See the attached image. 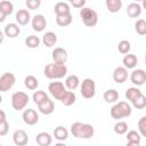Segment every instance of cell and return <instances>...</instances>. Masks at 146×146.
Here are the masks:
<instances>
[{"mask_svg":"<svg viewBox=\"0 0 146 146\" xmlns=\"http://www.w3.org/2000/svg\"><path fill=\"white\" fill-rule=\"evenodd\" d=\"M71 133L79 139H89L95 133V128L91 124L83 122H74L71 125Z\"/></svg>","mask_w":146,"mask_h":146,"instance_id":"6da1fadb","label":"cell"},{"mask_svg":"<svg viewBox=\"0 0 146 146\" xmlns=\"http://www.w3.org/2000/svg\"><path fill=\"white\" fill-rule=\"evenodd\" d=\"M43 72H44L46 78H48L50 80H58V79L64 78L67 74V67H66V65L50 63V64L46 65Z\"/></svg>","mask_w":146,"mask_h":146,"instance_id":"7a4b0ae2","label":"cell"},{"mask_svg":"<svg viewBox=\"0 0 146 146\" xmlns=\"http://www.w3.org/2000/svg\"><path fill=\"white\" fill-rule=\"evenodd\" d=\"M110 113H111V116L113 119L120 120V119L130 116L132 113V110H131L130 104H128L127 102H119L112 106Z\"/></svg>","mask_w":146,"mask_h":146,"instance_id":"3957f363","label":"cell"},{"mask_svg":"<svg viewBox=\"0 0 146 146\" xmlns=\"http://www.w3.org/2000/svg\"><path fill=\"white\" fill-rule=\"evenodd\" d=\"M80 17L83 22V24L88 27H92L98 23V14L88 7H84L80 10Z\"/></svg>","mask_w":146,"mask_h":146,"instance_id":"277c9868","label":"cell"},{"mask_svg":"<svg viewBox=\"0 0 146 146\" xmlns=\"http://www.w3.org/2000/svg\"><path fill=\"white\" fill-rule=\"evenodd\" d=\"M30 97L23 91H16L11 95V106L15 111H22L26 107Z\"/></svg>","mask_w":146,"mask_h":146,"instance_id":"5b68a950","label":"cell"},{"mask_svg":"<svg viewBox=\"0 0 146 146\" xmlns=\"http://www.w3.org/2000/svg\"><path fill=\"white\" fill-rule=\"evenodd\" d=\"M80 92H81L82 97L86 98V99L92 98L95 96V94H96V84H95V81L92 79H90V78L84 79L81 82Z\"/></svg>","mask_w":146,"mask_h":146,"instance_id":"8992f818","label":"cell"},{"mask_svg":"<svg viewBox=\"0 0 146 146\" xmlns=\"http://www.w3.org/2000/svg\"><path fill=\"white\" fill-rule=\"evenodd\" d=\"M48 90L49 92L51 94L52 97H55L56 99L60 100L63 98V96L66 94L67 89L66 87L64 86L63 82H59V81H54V82H50L49 86H48Z\"/></svg>","mask_w":146,"mask_h":146,"instance_id":"52a82bcc","label":"cell"},{"mask_svg":"<svg viewBox=\"0 0 146 146\" xmlns=\"http://www.w3.org/2000/svg\"><path fill=\"white\" fill-rule=\"evenodd\" d=\"M16 82V78L13 73L10 72H6L0 76V91L1 92H6L9 89L13 88V86Z\"/></svg>","mask_w":146,"mask_h":146,"instance_id":"ba28073f","label":"cell"},{"mask_svg":"<svg viewBox=\"0 0 146 146\" xmlns=\"http://www.w3.org/2000/svg\"><path fill=\"white\" fill-rule=\"evenodd\" d=\"M51 57H52V60L54 63L56 64H60V65H65V63L67 62L68 59V55H67V51L62 48V47H57L52 50L51 52Z\"/></svg>","mask_w":146,"mask_h":146,"instance_id":"9c48e42d","label":"cell"},{"mask_svg":"<svg viewBox=\"0 0 146 146\" xmlns=\"http://www.w3.org/2000/svg\"><path fill=\"white\" fill-rule=\"evenodd\" d=\"M22 117H23L24 123H26L27 125H34L39 121V114L33 108L24 110V112L22 114Z\"/></svg>","mask_w":146,"mask_h":146,"instance_id":"30bf717a","label":"cell"},{"mask_svg":"<svg viewBox=\"0 0 146 146\" xmlns=\"http://www.w3.org/2000/svg\"><path fill=\"white\" fill-rule=\"evenodd\" d=\"M130 81L136 86H143L146 82V72L143 68L133 70L130 74Z\"/></svg>","mask_w":146,"mask_h":146,"instance_id":"8fae6325","label":"cell"},{"mask_svg":"<svg viewBox=\"0 0 146 146\" xmlns=\"http://www.w3.org/2000/svg\"><path fill=\"white\" fill-rule=\"evenodd\" d=\"M13 141H14V144L16 146H25L29 143L27 133L24 130H22V129L16 130L13 133Z\"/></svg>","mask_w":146,"mask_h":146,"instance_id":"7c38bea8","label":"cell"},{"mask_svg":"<svg viewBox=\"0 0 146 146\" xmlns=\"http://www.w3.org/2000/svg\"><path fill=\"white\" fill-rule=\"evenodd\" d=\"M47 26V21L43 15L38 14L32 18V29L36 32H42Z\"/></svg>","mask_w":146,"mask_h":146,"instance_id":"4fadbf2b","label":"cell"},{"mask_svg":"<svg viewBox=\"0 0 146 146\" xmlns=\"http://www.w3.org/2000/svg\"><path fill=\"white\" fill-rule=\"evenodd\" d=\"M128 79V70L124 66H117L113 71V80L116 83H123Z\"/></svg>","mask_w":146,"mask_h":146,"instance_id":"5bb4252c","label":"cell"},{"mask_svg":"<svg viewBox=\"0 0 146 146\" xmlns=\"http://www.w3.org/2000/svg\"><path fill=\"white\" fill-rule=\"evenodd\" d=\"M14 11V5L11 1L3 0L0 2V22H3L6 16L10 15Z\"/></svg>","mask_w":146,"mask_h":146,"instance_id":"9a60e30c","label":"cell"},{"mask_svg":"<svg viewBox=\"0 0 146 146\" xmlns=\"http://www.w3.org/2000/svg\"><path fill=\"white\" fill-rule=\"evenodd\" d=\"M3 33L6 34V36L8 38H16L21 33V29L16 23H9L5 26L3 29Z\"/></svg>","mask_w":146,"mask_h":146,"instance_id":"2e32d148","label":"cell"},{"mask_svg":"<svg viewBox=\"0 0 146 146\" xmlns=\"http://www.w3.org/2000/svg\"><path fill=\"white\" fill-rule=\"evenodd\" d=\"M15 18H16V22L19 25H26L31 21V15H30V11L29 10H26V9H19L16 13Z\"/></svg>","mask_w":146,"mask_h":146,"instance_id":"e0dca14e","label":"cell"},{"mask_svg":"<svg viewBox=\"0 0 146 146\" xmlns=\"http://www.w3.org/2000/svg\"><path fill=\"white\" fill-rule=\"evenodd\" d=\"M127 14L131 18H136L141 14V5L138 2H130L127 7Z\"/></svg>","mask_w":146,"mask_h":146,"instance_id":"ac0fdd59","label":"cell"},{"mask_svg":"<svg viewBox=\"0 0 146 146\" xmlns=\"http://www.w3.org/2000/svg\"><path fill=\"white\" fill-rule=\"evenodd\" d=\"M38 108H39V111H40L42 114L48 115V114H51V113L54 112L55 105H54V102H52L50 98H48V99H46L44 102H42L41 104H39V105H38Z\"/></svg>","mask_w":146,"mask_h":146,"instance_id":"d6986e66","label":"cell"},{"mask_svg":"<svg viewBox=\"0 0 146 146\" xmlns=\"http://www.w3.org/2000/svg\"><path fill=\"white\" fill-rule=\"evenodd\" d=\"M35 141L39 146H49L52 143V137L48 132H39L35 137Z\"/></svg>","mask_w":146,"mask_h":146,"instance_id":"ffe728a7","label":"cell"},{"mask_svg":"<svg viewBox=\"0 0 146 146\" xmlns=\"http://www.w3.org/2000/svg\"><path fill=\"white\" fill-rule=\"evenodd\" d=\"M122 63H123V66L127 70L128 68H135L137 63H138V58L133 54H127V55H124V57L122 59Z\"/></svg>","mask_w":146,"mask_h":146,"instance_id":"44dd1931","label":"cell"},{"mask_svg":"<svg viewBox=\"0 0 146 146\" xmlns=\"http://www.w3.org/2000/svg\"><path fill=\"white\" fill-rule=\"evenodd\" d=\"M42 42H43V44H44L46 47H48V48L55 46L56 42H57V35H56V33H54V32H51V31L46 32V33L43 34V36H42Z\"/></svg>","mask_w":146,"mask_h":146,"instance_id":"7402d4cb","label":"cell"},{"mask_svg":"<svg viewBox=\"0 0 146 146\" xmlns=\"http://www.w3.org/2000/svg\"><path fill=\"white\" fill-rule=\"evenodd\" d=\"M80 86V80L78 78V75H68L66 79H65V87L70 90V91H73L75 90L78 87Z\"/></svg>","mask_w":146,"mask_h":146,"instance_id":"603a6c76","label":"cell"},{"mask_svg":"<svg viewBox=\"0 0 146 146\" xmlns=\"http://www.w3.org/2000/svg\"><path fill=\"white\" fill-rule=\"evenodd\" d=\"M54 11L56 14V16L58 15H66V14H71V9H70V6L67 2H63V1H59L55 5L54 7Z\"/></svg>","mask_w":146,"mask_h":146,"instance_id":"cb8c5ba5","label":"cell"},{"mask_svg":"<svg viewBox=\"0 0 146 146\" xmlns=\"http://www.w3.org/2000/svg\"><path fill=\"white\" fill-rule=\"evenodd\" d=\"M54 137L59 141H64L68 137V131H67L66 128H64L62 125H58L54 129Z\"/></svg>","mask_w":146,"mask_h":146,"instance_id":"d4e9b609","label":"cell"},{"mask_svg":"<svg viewBox=\"0 0 146 146\" xmlns=\"http://www.w3.org/2000/svg\"><path fill=\"white\" fill-rule=\"evenodd\" d=\"M106 8L110 13H117L120 11L121 7H122V1L121 0H106L105 2Z\"/></svg>","mask_w":146,"mask_h":146,"instance_id":"484cf974","label":"cell"},{"mask_svg":"<svg viewBox=\"0 0 146 146\" xmlns=\"http://www.w3.org/2000/svg\"><path fill=\"white\" fill-rule=\"evenodd\" d=\"M140 95H141V91L137 87H130L125 90V98L131 103L133 100H136Z\"/></svg>","mask_w":146,"mask_h":146,"instance_id":"4316f807","label":"cell"},{"mask_svg":"<svg viewBox=\"0 0 146 146\" xmlns=\"http://www.w3.org/2000/svg\"><path fill=\"white\" fill-rule=\"evenodd\" d=\"M72 21H73V18H72V15H71V14L56 16V23H57L58 26H62V27L68 26V25L72 23Z\"/></svg>","mask_w":146,"mask_h":146,"instance_id":"83f0119b","label":"cell"},{"mask_svg":"<svg viewBox=\"0 0 146 146\" xmlns=\"http://www.w3.org/2000/svg\"><path fill=\"white\" fill-rule=\"evenodd\" d=\"M103 97H104V100L107 103H115L119 99V92L115 89H107L104 92Z\"/></svg>","mask_w":146,"mask_h":146,"instance_id":"f1b7e54d","label":"cell"},{"mask_svg":"<svg viewBox=\"0 0 146 146\" xmlns=\"http://www.w3.org/2000/svg\"><path fill=\"white\" fill-rule=\"evenodd\" d=\"M76 100V95L73 92V91H66V94L63 96V98L60 99V103L65 106H71L75 103Z\"/></svg>","mask_w":146,"mask_h":146,"instance_id":"f546056e","label":"cell"},{"mask_svg":"<svg viewBox=\"0 0 146 146\" xmlns=\"http://www.w3.org/2000/svg\"><path fill=\"white\" fill-rule=\"evenodd\" d=\"M24 84L29 90H35L39 86V81L34 75H27L24 79Z\"/></svg>","mask_w":146,"mask_h":146,"instance_id":"4dcf8cb0","label":"cell"},{"mask_svg":"<svg viewBox=\"0 0 146 146\" xmlns=\"http://www.w3.org/2000/svg\"><path fill=\"white\" fill-rule=\"evenodd\" d=\"M9 130V124L6 120L5 111H0V136H5Z\"/></svg>","mask_w":146,"mask_h":146,"instance_id":"1f68e13d","label":"cell"},{"mask_svg":"<svg viewBox=\"0 0 146 146\" xmlns=\"http://www.w3.org/2000/svg\"><path fill=\"white\" fill-rule=\"evenodd\" d=\"M32 99L36 105H39L42 102H44L46 99H48V96L43 90H36V91H34V94L32 96Z\"/></svg>","mask_w":146,"mask_h":146,"instance_id":"d6a6232c","label":"cell"},{"mask_svg":"<svg viewBox=\"0 0 146 146\" xmlns=\"http://www.w3.org/2000/svg\"><path fill=\"white\" fill-rule=\"evenodd\" d=\"M113 129H114V132L115 133H117V135H124V133L128 132V124L124 121H119V122L115 123V125H114Z\"/></svg>","mask_w":146,"mask_h":146,"instance_id":"836d02e7","label":"cell"},{"mask_svg":"<svg viewBox=\"0 0 146 146\" xmlns=\"http://www.w3.org/2000/svg\"><path fill=\"white\" fill-rule=\"evenodd\" d=\"M25 44L29 48H38L40 44V39L36 35H29L25 39Z\"/></svg>","mask_w":146,"mask_h":146,"instance_id":"e575fe53","label":"cell"},{"mask_svg":"<svg viewBox=\"0 0 146 146\" xmlns=\"http://www.w3.org/2000/svg\"><path fill=\"white\" fill-rule=\"evenodd\" d=\"M127 140H128V143H137V144H139L140 140H141V137H140L139 132H137L136 130H130L127 133Z\"/></svg>","mask_w":146,"mask_h":146,"instance_id":"d590c367","label":"cell"},{"mask_svg":"<svg viewBox=\"0 0 146 146\" xmlns=\"http://www.w3.org/2000/svg\"><path fill=\"white\" fill-rule=\"evenodd\" d=\"M135 30L139 35L146 34V21L145 19H138L135 23Z\"/></svg>","mask_w":146,"mask_h":146,"instance_id":"8d00e7d4","label":"cell"},{"mask_svg":"<svg viewBox=\"0 0 146 146\" xmlns=\"http://www.w3.org/2000/svg\"><path fill=\"white\" fill-rule=\"evenodd\" d=\"M130 48H131V44H130V42H129L128 40H121V41L119 42V44H117V50H119L121 54H123V55L129 54Z\"/></svg>","mask_w":146,"mask_h":146,"instance_id":"74e56055","label":"cell"},{"mask_svg":"<svg viewBox=\"0 0 146 146\" xmlns=\"http://www.w3.org/2000/svg\"><path fill=\"white\" fill-rule=\"evenodd\" d=\"M132 106L135 107V108H137V110H143V108H145L146 107V96H144L143 94L136 99V100H133L132 103Z\"/></svg>","mask_w":146,"mask_h":146,"instance_id":"f35d334b","label":"cell"},{"mask_svg":"<svg viewBox=\"0 0 146 146\" xmlns=\"http://www.w3.org/2000/svg\"><path fill=\"white\" fill-rule=\"evenodd\" d=\"M138 130L143 137H146V116H141L138 121Z\"/></svg>","mask_w":146,"mask_h":146,"instance_id":"ab89813d","label":"cell"},{"mask_svg":"<svg viewBox=\"0 0 146 146\" xmlns=\"http://www.w3.org/2000/svg\"><path fill=\"white\" fill-rule=\"evenodd\" d=\"M25 3H26V6H27V8H29V9L34 10V9H36V8H39V7H40L41 1H40V0H27Z\"/></svg>","mask_w":146,"mask_h":146,"instance_id":"60d3db41","label":"cell"},{"mask_svg":"<svg viewBox=\"0 0 146 146\" xmlns=\"http://www.w3.org/2000/svg\"><path fill=\"white\" fill-rule=\"evenodd\" d=\"M71 5L75 8H84V5H86V0H72L71 1Z\"/></svg>","mask_w":146,"mask_h":146,"instance_id":"b9f144b4","label":"cell"},{"mask_svg":"<svg viewBox=\"0 0 146 146\" xmlns=\"http://www.w3.org/2000/svg\"><path fill=\"white\" fill-rule=\"evenodd\" d=\"M125 146H139V144H137V143H127Z\"/></svg>","mask_w":146,"mask_h":146,"instance_id":"7bdbcfd3","label":"cell"},{"mask_svg":"<svg viewBox=\"0 0 146 146\" xmlns=\"http://www.w3.org/2000/svg\"><path fill=\"white\" fill-rule=\"evenodd\" d=\"M141 8L146 9V0H143V2H141Z\"/></svg>","mask_w":146,"mask_h":146,"instance_id":"ee69618b","label":"cell"},{"mask_svg":"<svg viewBox=\"0 0 146 146\" xmlns=\"http://www.w3.org/2000/svg\"><path fill=\"white\" fill-rule=\"evenodd\" d=\"M55 146H66V145H65L64 143H62V141H59V143H57V144H56Z\"/></svg>","mask_w":146,"mask_h":146,"instance_id":"f6af8a7d","label":"cell"},{"mask_svg":"<svg viewBox=\"0 0 146 146\" xmlns=\"http://www.w3.org/2000/svg\"><path fill=\"white\" fill-rule=\"evenodd\" d=\"M145 65H146V55H145Z\"/></svg>","mask_w":146,"mask_h":146,"instance_id":"bcb514c9","label":"cell"},{"mask_svg":"<svg viewBox=\"0 0 146 146\" xmlns=\"http://www.w3.org/2000/svg\"><path fill=\"white\" fill-rule=\"evenodd\" d=\"M1 146H2V145H1Z\"/></svg>","mask_w":146,"mask_h":146,"instance_id":"7dc6e473","label":"cell"}]
</instances>
